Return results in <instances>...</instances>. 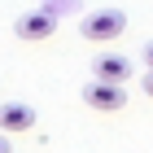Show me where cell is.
Here are the masks:
<instances>
[{"instance_id": "1", "label": "cell", "mask_w": 153, "mask_h": 153, "mask_svg": "<svg viewBox=\"0 0 153 153\" xmlns=\"http://www.w3.org/2000/svg\"><path fill=\"white\" fill-rule=\"evenodd\" d=\"M127 31V13L123 9H96V13H88L79 22V35L88 39V44H109V39H118Z\"/></svg>"}, {"instance_id": "2", "label": "cell", "mask_w": 153, "mask_h": 153, "mask_svg": "<svg viewBox=\"0 0 153 153\" xmlns=\"http://www.w3.org/2000/svg\"><path fill=\"white\" fill-rule=\"evenodd\" d=\"M83 105L101 109V114H118V109L127 105V88L123 83H109V79H92L83 88Z\"/></svg>"}, {"instance_id": "3", "label": "cell", "mask_w": 153, "mask_h": 153, "mask_svg": "<svg viewBox=\"0 0 153 153\" xmlns=\"http://www.w3.org/2000/svg\"><path fill=\"white\" fill-rule=\"evenodd\" d=\"M53 31H57V13L53 9H31V13H22V18L13 22V35L26 39V44H39V39H48Z\"/></svg>"}, {"instance_id": "4", "label": "cell", "mask_w": 153, "mask_h": 153, "mask_svg": "<svg viewBox=\"0 0 153 153\" xmlns=\"http://www.w3.org/2000/svg\"><path fill=\"white\" fill-rule=\"evenodd\" d=\"M31 127H35V109L26 101H4L0 105V131L18 136V131H31Z\"/></svg>"}, {"instance_id": "5", "label": "cell", "mask_w": 153, "mask_h": 153, "mask_svg": "<svg viewBox=\"0 0 153 153\" xmlns=\"http://www.w3.org/2000/svg\"><path fill=\"white\" fill-rule=\"evenodd\" d=\"M92 74L96 79H109V83H127L131 79V57H123V53H96Z\"/></svg>"}, {"instance_id": "6", "label": "cell", "mask_w": 153, "mask_h": 153, "mask_svg": "<svg viewBox=\"0 0 153 153\" xmlns=\"http://www.w3.org/2000/svg\"><path fill=\"white\" fill-rule=\"evenodd\" d=\"M144 66H149V70H153V39H149V44H144Z\"/></svg>"}, {"instance_id": "7", "label": "cell", "mask_w": 153, "mask_h": 153, "mask_svg": "<svg viewBox=\"0 0 153 153\" xmlns=\"http://www.w3.org/2000/svg\"><path fill=\"white\" fill-rule=\"evenodd\" d=\"M144 92H149V101H153V70L144 74Z\"/></svg>"}, {"instance_id": "8", "label": "cell", "mask_w": 153, "mask_h": 153, "mask_svg": "<svg viewBox=\"0 0 153 153\" xmlns=\"http://www.w3.org/2000/svg\"><path fill=\"white\" fill-rule=\"evenodd\" d=\"M0 153H13V149H9V140H4V136H0Z\"/></svg>"}]
</instances>
